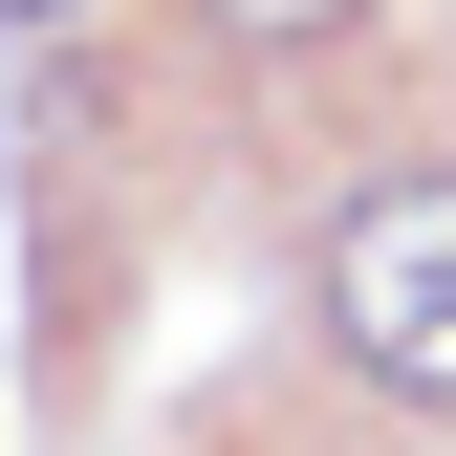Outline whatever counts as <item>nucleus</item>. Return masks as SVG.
I'll return each mask as SVG.
<instances>
[{
	"label": "nucleus",
	"instance_id": "7ed1b4c3",
	"mask_svg": "<svg viewBox=\"0 0 456 456\" xmlns=\"http://www.w3.org/2000/svg\"><path fill=\"white\" fill-rule=\"evenodd\" d=\"M0 22H66V0H0Z\"/></svg>",
	"mask_w": 456,
	"mask_h": 456
},
{
	"label": "nucleus",
	"instance_id": "f257e3e1",
	"mask_svg": "<svg viewBox=\"0 0 456 456\" xmlns=\"http://www.w3.org/2000/svg\"><path fill=\"white\" fill-rule=\"evenodd\" d=\"M326 326H348V370H370V391L456 413V175L348 196V240H326Z\"/></svg>",
	"mask_w": 456,
	"mask_h": 456
},
{
	"label": "nucleus",
	"instance_id": "f03ea898",
	"mask_svg": "<svg viewBox=\"0 0 456 456\" xmlns=\"http://www.w3.org/2000/svg\"><path fill=\"white\" fill-rule=\"evenodd\" d=\"M217 44H326V22H370V0H196Z\"/></svg>",
	"mask_w": 456,
	"mask_h": 456
}]
</instances>
